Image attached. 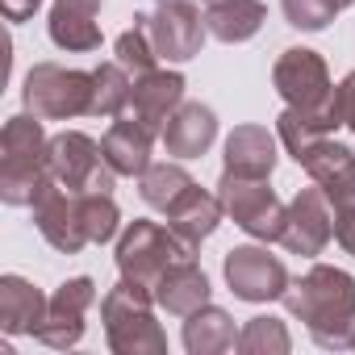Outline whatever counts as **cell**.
<instances>
[{"instance_id":"obj_14","label":"cell","mask_w":355,"mask_h":355,"mask_svg":"<svg viewBox=\"0 0 355 355\" xmlns=\"http://www.w3.org/2000/svg\"><path fill=\"white\" fill-rule=\"evenodd\" d=\"M34 222H38V234L63 255H80L88 243V230L80 218V193H67L63 184H51L34 201Z\"/></svg>"},{"instance_id":"obj_27","label":"cell","mask_w":355,"mask_h":355,"mask_svg":"<svg viewBox=\"0 0 355 355\" xmlns=\"http://www.w3.org/2000/svg\"><path fill=\"white\" fill-rule=\"evenodd\" d=\"M138 180H142V201L150 205V209H171V201L175 197H180L184 189H193V175L180 167V163H150L142 175H138Z\"/></svg>"},{"instance_id":"obj_7","label":"cell","mask_w":355,"mask_h":355,"mask_svg":"<svg viewBox=\"0 0 355 355\" xmlns=\"http://www.w3.org/2000/svg\"><path fill=\"white\" fill-rule=\"evenodd\" d=\"M272 84L284 96V105H293V109L334 113V84H330L326 59L318 51H309V46H288L272 67Z\"/></svg>"},{"instance_id":"obj_35","label":"cell","mask_w":355,"mask_h":355,"mask_svg":"<svg viewBox=\"0 0 355 355\" xmlns=\"http://www.w3.org/2000/svg\"><path fill=\"white\" fill-rule=\"evenodd\" d=\"M334 5H338V9H347V5H355V0H334Z\"/></svg>"},{"instance_id":"obj_22","label":"cell","mask_w":355,"mask_h":355,"mask_svg":"<svg viewBox=\"0 0 355 355\" xmlns=\"http://www.w3.org/2000/svg\"><path fill=\"white\" fill-rule=\"evenodd\" d=\"M46 297L21 276H0V326L5 334H34L46 318Z\"/></svg>"},{"instance_id":"obj_19","label":"cell","mask_w":355,"mask_h":355,"mask_svg":"<svg viewBox=\"0 0 355 355\" xmlns=\"http://www.w3.org/2000/svg\"><path fill=\"white\" fill-rule=\"evenodd\" d=\"M105 0H55L51 5V42L59 51H96L101 46V26H96V13H101Z\"/></svg>"},{"instance_id":"obj_18","label":"cell","mask_w":355,"mask_h":355,"mask_svg":"<svg viewBox=\"0 0 355 355\" xmlns=\"http://www.w3.org/2000/svg\"><path fill=\"white\" fill-rule=\"evenodd\" d=\"M218 138V117L201 101H184L163 125V146L175 159H201Z\"/></svg>"},{"instance_id":"obj_31","label":"cell","mask_w":355,"mask_h":355,"mask_svg":"<svg viewBox=\"0 0 355 355\" xmlns=\"http://www.w3.org/2000/svg\"><path fill=\"white\" fill-rule=\"evenodd\" d=\"M280 9H284V21L293 30H305V34H318L334 21L338 5L334 0H280Z\"/></svg>"},{"instance_id":"obj_5","label":"cell","mask_w":355,"mask_h":355,"mask_svg":"<svg viewBox=\"0 0 355 355\" xmlns=\"http://www.w3.org/2000/svg\"><path fill=\"white\" fill-rule=\"evenodd\" d=\"M180 255H193L180 239H175L167 226L159 222H146V218H134L121 239H117V268L125 280H138L146 288H155V280L180 259Z\"/></svg>"},{"instance_id":"obj_16","label":"cell","mask_w":355,"mask_h":355,"mask_svg":"<svg viewBox=\"0 0 355 355\" xmlns=\"http://www.w3.org/2000/svg\"><path fill=\"white\" fill-rule=\"evenodd\" d=\"M222 214H226L222 197H218V193H205V189L193 184V189H184L180 197L171 201V209H167V230L180 239L189 251H197V247L218 230Z\"/></svg>"},{"instance_id":"obj_6","label":"cell","mask_w":355,"mask_h":355,"mask_svg":"<svg viewBox=\"0 0 355 355\" xmlns=\"http://www.w3.org/2000/svg\"><path fill=\"white\" fill-rule=\"evenodd\" d=\"M218 197H222V205H226V214L234 218L239 230H247L251 239H263V243H280L288 205H280V197L268 189V180H251V175L222 171Z\"/></svg>"},{"instance_id":"obj_17","label":"cell","mask_w":355,"mask_h":355,"mask_svg":"<svg viewBox=\"0 0 355 355\" xmlns=\"http://www.w3.org/2000/svg\"><path fill=\"white\" fill-rule=\"evenodd\" d=\"M155 305L171 318H189L201 305H209V276L193 263V255H180L155 280Z\"/></svg>"},{"instance_id":"obj_8","label":"cell","mask_w":355,"mask_h":355,"mask_svg":"<svg viewBox=\"0 0 355 355\" xmlns=\"http://www.w3.org/2000/svg\"><path fill=\"white\" fill-rule=\"evenodd\" d=\"M46 159H51L55 180H59L67 193H113L117 171L105 163V150H101L88 134H80V130L55 134Z\"/></svg>"},{"instance_id":"obj_15","label":"cell","mask_w":355,"mask_h":355,"mask_svg":"<svg viewBox=\"0 0 355 355\" xmlns=\"http://www.w3.org/2000/svg\"><path fill=\"white\" fill-rule=\"evenodd\" d=\"M184 105V76L180 71H146L134 80V92H130V109L134 117L150 130V134H163L167 117Z\"/></svg>"},{"instance_id":"obj_25","label":"cell","mask_w":355,"mask_h":355,"mask_svg":"<svg viewBox=\"0 0 355 355\" xmlns=\"http://www.w3.org/2000/svg\"><path fill=\"white\" fill-rule=\"evenodd\" d=\"M130 92H134V80L130 71L113 59V63H101L92 71V117H121L130 109Z\"/></svg>"},{"instance_id":"obj_21","label":"cell","mask_w":355,"mask_h":355,"mask_svg":"<svg viewBox=\"0 0 355 355\" xmlns=\"http://www.w3.org/2000/svg\"><path fill=\"white\" fill-rule=\"evenodd\" d=\"M226 171L234 175H251V180H268L276 167V138L263 125H239L226 138Z\"/></svg>"},{"instance_id":"obj_12","label":"cell","mask_w":355,"mask_h":355,"mask_svg":"<svg viewBox=\"0 0 355 355\" xmlns=\"http://www.w3.org/2000/svg\"><path fill=\"white\" fill-rule=\"evenodd\" d=\"M92 301H96V284H92L88 276H76V280L59 284V293L51 297L46 318H42V326L34 330V338L46 343V347H55V351L76 347V343L84 338V313L92 309Z\"/></svg>"},{"instance_id":"obj_13","label":"cell","mask_w":355,"mask_h":355,"mask_svg":"<svg viewBox=\"0 0 355 355\" xmlns=\"http://www.w3.org/2000/svg\"><path fill=\"white\" fill-rule=\"evenodd\" d=\"M297 163L326 193L330 209H355V150H347V146H338L330 138H318L297 155Z\"/></svg>"},{"instance_id":"obj_30","label":"cell","mask_w":355,"mask_h":355,"mask_svg":"<svg viewBox=\"0 0 355 355\" xmlns=\"http://www.w3.org/2000/svg\"><path fill=\"white\" fill-rule=\"evenodd\" d=\"M80 218H84L88 243H109L117 234V226H121L113 193H80Z\"/></svg>"},{"instance_id":"obj_3","label":"cell","mask_w":355,"mask_h":355,"mask_svg":"<svg viewBox=\"0 0 355 355\" xmlns=\"http://www.w3.org/2000/svg\"><path fill=\"white\" fill-rule=\"evenodd\" d=\"M155 288L138 284V280H117L105 301H101V318H105V338L117 355H163L167 351V334L155 322Z\"/></svg>"},{"instance_id":"obj_4","label":"cell","mask_w":355,"mask_h":355,"mask_svg":"<svg viewBox=\"0 0 355 355\" xmlns=\"http://www.w3.org/2000/svg\"><path fill=\"white\" fill-rule=\"evenodd\" d=\"M26 113L42 121H71L92 109V71L59 67V63H34L21 88Z\"/></svg>"},{"instance_id":"obj_28","label":"cell","mask_w":355,"mask_h":355,"mask_svg":"<svg viewBox=\"0 0 355 355\" xmlns=\"http://www.w3.org/2000/svg\"><path fill=\"white\" fill-rule=\"evenodd\" d=\"M293 338L280 318H251L239 330V351L243 355H288Z\"/></svg>"},{"instance_id":"obj_10","label":"cell","mask_w":355,"mask_h":355,"mask_svg":"<svg viewBox=\"0 0 355 355\" xmlns=\"http://www.w3.org/2000/svg\"><path fill=\"white\" fill-rule=\"evenodd\" d=\"M226 284L239 301L263 305V301H280L288 288V272L276 255H268V247H234L222 259Z\"/></svg>"},{"instance_id":"obj_26","label":"cell","mask_w":355,"mask_h":355,"mask_svg":"<svg viewBox=\"0 0 355 355\" xmlns=\"http://www.w3.org/2000/svg\"><path fill=\"white\" fill-rule=\"evenodd\" d=\"M338 125V117L334 113H305V109H284L280 117H276V130H280V142L288 146V155L297 159L309 142H318V138H326L330 130Z\"/></svg>"},{"instance_id":"obj_1","label":"cell","mask_w":355,"mask_h":355,"mask_svg":"<svg viewBox=\"0 0 355 355\" xmlns=\"http://www.w3.org/2000/svg\"><path fill=\"white\" fill-rule=\"evenodd\" d=\"M284 309L301 318L318 347L347 351L355 347V276L330 263H313L301 280H288Z\"/></svg>"},{"instance_id":"obj_2","label":"cell","mask_w":355,"mask_h":355,"mask_svg":"<svg viewBox=\"0 0 355 355\" xmlns=\"http://www.w3.org/2000/svg\"><path fill=\"white\" fill-rule=\"evenodd\" d=\"M51 138L42 134V117L34 113H17L0 130V201L5 205H30L59 184L51 171Z\"/></svg>"},{"instance_id":"obj_34","label":"cell","mask_w":355,"mask_h":355,"mask_svg":"<svg viewBox=\"0 0 355 355\" xmlns=\"http://www.w3.org/2000/svg\"><path fill=\"white\" fill-rule=\"evenodd\" d=\"M38 5H42V0H0V9H5L9 21H26V17H34Z\"/></svg>"},{"instance_id":"obj_24","label":"cell","mask_w":355,"mask_h":355,"mask_svg":"<svg viewBox=\"0 0 355 355\" xmlns=\"http://www.w3.org/2000/svg\"><path fill=\"white\" fill-rule=\"evenodd\" d=\"M239 347L234 318L218 305H201L197 313L184 318V351L189 355H222Z\"/></svg>"},{"instance_id":"obj_23","label":"cell","mask_w":355,"mask_h":355,"mask_svg":"<svg viewBox=\"0 0 355 355\" xmlns=\"http://www.w3.org/2000/svg\"><path fill=\"white\" fill-rule=\"evenodd\" d=\"M268 21L263 0H209L205 9V26L218 42H247L259 34V26Z\"/></svg>"},{"instance_id":"obj_20","label":"cell","mask_w":355,"mask_h":355,"mask_svg":"<svg viewBox=\"0 0 355 355\" xmlns=\"http://www.w3.org/2000/svg\"><path fill=\"white\" fill-rule=\"evenodd\" d=\"M150 142H155V134L138 117H113V125L101 138V150L117 175H142L150 167Z\"/></svg>"},{"instance_id":"obj_32","label":"cell","mask_w":355,"mask_h":355,"mask_svg":"<svg viewBox=\"0 0 355 355\" xmlns=\"http://www.w3.org/2000/svg\"><path fill=\"white\" fill-rule=\"evenodd\" d=\"M334 113H338V125L355 134V71H347L343 84L334 88Z\"/></svg>"},{"instance_id":"obj_9","label":"cell","mask_w":355,"mask_h":355,"mask_svg":"<svg viewBox=\"0 0 355 355\" xmlns=\"http://www.w3.org/2000/svg\"><path fill=\"white\" fill-rule=\"evenodd\" d=\"M146 30L155 42V55L167 63H189L205 46V17L193 0H155V13H146Z\"/></svg>"},{"instance_id":"obj_11","label":"cell","mask_w":355,"mask_h":355,"mask_svg":"<svg viewBox=\"0 0 355 355\" xmlns=\"http://www.w3.org/2000/svg\"><path fill=\"white\" fill-rule=\"evenodd\" d=\"M334 239V209L326 201V193L313 184V189H301L293 201H288V214H284V234H280V247L293 251V255H322L326 243Z\"/></svg>"},{"instance_id":"obj_29","label":"cell","mask_w":355,"mask_h":355,"mask_svg":"<svg viewBox=\"0 0 355 355\" xmlns=\"http://www.w3.org/2000/svg\"><path fill=\"white\" fill-rule=\"evenodd\" d=\"M117 63L138 80L146 71H155L159 55H155V42H150V30H146V17H134V26L117 38Z\"/></svg>"},{"instance_id":"obj_33","label":"cell","mask_w":355,"mask_h":355,"mask_svg":"<svg viewBox=\"0 0 355 355\" xmlns=\"http://www.w3.org/2000/svg\"><path fill=\"white\" fill-rule=\"evenodd\" d=\"M334 239L347 255H355V209H334Z\"/></svg>"}]
</instances>
